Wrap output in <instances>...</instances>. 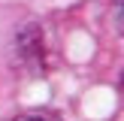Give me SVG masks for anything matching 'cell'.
I'll list each match as a JSON object with an SVG mask.
<instances>
[{
  "instance_id": "6da1fadb",
  "label": "cell",
  "mask_w": 124,
  "mask_h": 121,
  "mask_svg": "<svg viewBox=\"0 0 124 121\" xmlns=\"http://www.w3.org/2000/svg\"><path fill=\"white\" fill-rule=\"evenodd\" d=\"M112 15H115V24L124 33V0H112Z\"/></svg>"
},
{
  "instance_id": "7a4b0ae2",
  "label": "cell",
  "mask_w": 124,
  "mask_h": 121,
  "mask_svg": "<svg viewBox=\"0 0 124 121\" xmlns=\"http://www.w3.org/2000/svg\"><path fill=\"white\" fill-rule=\"evenodd\" d=\"M15 121H58V118H52V115H42V112H30V115H18Z\"/></svg>"
}]
</instances>
